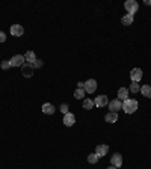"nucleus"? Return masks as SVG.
<instances>
[{"mask_svg": "<svg viewBox=\"0 0 151 169\" xmlns=\"http://www.w3.org/2000/svg\"><path fill=\"white\" fill-rule=\"evenodd\" d=\"M136 109H138V101H136V100L128 98V100H126L124 104H122V110L126 113H128V115H130V113H135Z\"/></svg>", "mask_w": 151, "mask_h": 169, "instance_id": "1", "label": "nucleus"}, {"mask_svg": "<svg viewBox=\"0 0 151 169\" xmlns=\"http://www.w3.org/2000/svg\"><path fill=\"white\" fill-rule=\"evenodd\" d=\"M124 8H126V11H127L128 14L135 15V12H138V9H139V5H138L136 0H127V2L124 3Z\"/></svg>", "mask_w": 151, "mask_h": 169, "instance_id": "2", "label": "nucleus"}, {"mask_svg": "<svg viewBox=\"0 0 151 169\" xmlns=\"http://www.w3.org/2000/svg\"><path fill=\"white\" fill-rule=\"evenodd\" d=\"M11 62V67H23L26 64V59H24V55H15L9 59Z\"/></svg>", "mask_w": 151, "mask_h": 169, "instance_id": "3", "label": "nucleus"}, {"mask_svg": "<svg viewBox=\"0 0 151 169\" xmlns=\"http://www.w3.org/2000/svg\"><path fill=\"white\" fill-rule=\"evenodd\" d=\"M83 89H85L86 94H92V92H95V89H97V82H95L94 79L86 80L85 85H83Z\"/></svg>", "mask_w": 151, "mask_h": 169, "instance_id": "4", "label": "nucleus"}, {"mask_svg": "<svg viewBox=\"0 0 151 169\" xmlns=\"http://www.w3.org/2000/svg\"><path fill=\"white\" fill-rule=\"evenodd\" d=\"M33 71H35V68L32 64H24L23 67H21V74H23L24 77H32L33 76Z\"/></svg>", "mask_w": 151, "mask_h": 169, "instance_id": "5", "label": "nucleus"}, {"mask_svg": "<svg viewBox=\"0 0 151 169\" xmlns=\"http://www.w3.org/2000/svg\"><path fill=\"white\" fill-rule=\"evenodd\" d=\"M130 79H131V82H135V83H139V80L142 79V69L140 68H133L130 71Z\"/></svg>", "mask_w": 151, "mask_h": 169, "instance_id": "6", "label": "nucleus"}, {"mask_svg": "<svg viewBox=\"0 0 151 169\" xmlns=\"http://www.w3.org/2000/svg\"><path fill=\"white\" fill-rule=\"evenodd\" d=\"M107 104H109L107 95H98V97L94 100V106H97V107H104Z\"/></svg>", "mask_w": 151, "mask_h": 169, "instance_id": "7", "label": "nucleus"}, {"mask_svg": "<svg viewBox=\"0 0 151 169\" xmlns=\"http://www.w3.org/2000/svg\"><path fill=\"white\" fill-rule=\"evenodd\" d=\"M107 106H109L110 112H115V113H118V110L122 109V103H121V100H118V98H116V100H112Z\"/></svg>", "mask_w": 151, "mask_h": 169, "instance_id": "8", "label": "nucleus"}, {"mask_svg": "<svg viewBox=\"0 0 151 169\" xmlns=\"http://www.w3.org/2000/svg\"><path fill=\"white\" fill-rule=\"evenodd\" d=\"M11 33L14 36H23L24 33V27L21 24H12L11 26Z\"/></svg>", "mask_w": 151, "mask_h": 169, "instance_id": "9", "label": "nucleus"}, {"mask_svg": "<svg viewBox=\"0 0 151 169\" xmlns=\"http://www.w3.org/2000/svg\"><path fill=\"white\" fill-rule=\"evenodd\" d=\"M110 163H112V166H115V168H119V166L122 165V156H121L119 153H115V154L110 157Z\"/></svg>", "mask_w": 151, "mask_h": 169, "instance_id": "10", "label": "nucleus"}, {"mask_svg": "<svg viewBox=\"0 0 151 169\" xmlns=\"http://www.w3.org/2000/svg\"><path fill=\"white\" fill-rule=\"evenodd\" d=\"M76 122V116L73 115V113H65L64 115V125H67V127H71V125H74Z\"/></svg>", "mask_w": 151, "mask_h": 169, "instance_id": "11", "label": "nucleus"}, {"mask_svg": "<svg viewBox=\"0 0 151 169\" xmlns=\"http://www.w3.org/2000/svg\"><path fill=\"white\" fill-rule=\"evenodd\" d=\"M107 151H109V147L107 145H98V147L95 148V154L98 156V157H103L107 154Z\"/></svg>", "mask_w": 151, "mask_h": 169, "instance_id": "12", "label": "nucleus"}, {"mask_svg": "<svg viewBox=\"0 0 151 169\" xmlns=\"http://www.w3.org/2000/svg\"><path fill=\"white\" fill-rule=\"evenodd\" d=\"M104 121H106V122H109V124H113V122H116V121H118V113L109 112L104 116Z\"/></svg>", "mask_w": 151, "mask_h": 169, "instance_id": "13", "label": "nucleus"}, {"mask_svg": "<svg viewBox=\"0 0 151 169\" xmlns=\"http://www.w3.org/2000/svg\"><path fill=\"white\" fill-rule=\"evenodd\" d=\"M55 110H56V109H55V106H53L51 103H46V104L42 106V112L46 113V115H53Z\"/></svg>", "mask_w": 151, "mask_h": 169, "instance_id": "14", "label": "nucleus"}, {"mask_svg": "<svg viewBox=\"0 0 151 169\" xmlns=\"http://www.w3.org/2000/svg\"><path fill=\"white\" fill-rule=\"evenodd\" d=\"M118 100H128V89L127 88H121L118 91Z\"/></svg>", "mask_w": 151, "mask_h": 169, "instance_id": "15", "label": "nucleus"}, {"mask_svg": "<svg viewBox=\"0 0 151 169\" xmlns=\"http://www.w3.org/2000/svg\"><path fill=\"white\" fill-rule=\"evenodd\" d=\"M140 94H142L144 97H147V98H151V86L150 85L140 86Z\"/></svg>", "mask_w": 151, "mask_h": 169, "instance_id": "16", "label": "nucleus"}, {"mask_svg": "<svg viewBox=\"0 0 151 169\" xmlns=\"http://www.w3.org/2000/svg\"><path fill=\"white\" fill-rule=\"evenodd\" d=\"M24 59H26V62H27V64H32V65H33V62L36 60L35 53H33V51H27V53L24 55Z\"/></svg>", "mask_w": 151, "mask_h": 169, "instance_id": "17", "label": "nucleus"}, {"mask_svg": "<svg viewBox=\"0 0 151 169\" xmlns=\"http://www.w3.org/2000/svg\"><path fill=\"white\" fill-rule=\"evenodd\" d=\"M121 23H122L124 26H130V24L133 23V15H131V14H127V15H124V17L121 18Z\"/></svg>", "mask_w": 151, "mask_h": 169, "instance_id": "18", "label": "nucleus"}, {"mask_svg": "<svg viewBox=\"0 0 151 169\" xmlns=\"http://www.w3.org/2000/svg\"><path fill=\"white\" fill-rule=\"evenodd\" d=\"M85 94H86V92H85V89H83V88H77V89H76V92H74V97H76L77 100H82V98L85 97Z\"/></svg>", "mask_w": 151, "mask_h": 169, "instance_id": "19", "label": "nucleus"}, {"mask_svg": "<svg viewBox=\"0 0 151 169\" xmlns=\"http://www.w3.org/2000/svg\"><path fill=\"white\" fill-rule=\"evenodd\" d=\"M98 158H100V157H98L95 153H92V154H89V156H88V163H91V165H95V163L98 162Z\"/></svg>", "mask_w": 151, "mask_h": 169, "instance_id": "20", "label": "nucleus"}, {"mask_svg": "<svg viewBox=\"0 0 151 169\" xmlns=\"http://www.w3.org/2000/svg\"><path fill=\"white\" fill-rule=\"evenodd\" d=\"M92 107H94V101H92V100H89V98H88V100H85V101H83V109L89 110V109H92Z\"/></svg>", "mask_w": 151, "mask_h": 169, "instance_id": "21", "label": "nucleus"}, {"mask_svg": "<svg viewBox=\"0 0 151 169\" xmlns=\"http://www.w3.org/2000/svg\"><path fill=\"white\" fill-rule=\"evenodd\" d=\"M128 91H131V92H139L140 91V86L138 85V83H135V82H131V85H130V88H128Z\"/></svg>", "mask_w": 151, "mask_h": 169, "instance_id": "22", "label": "nucleus"}, {"mask_svg": "<svg viewBox=\"0 0 151 169\" xmlns=\"http://www.w3.org/2000/svg\"><path fill=\"white\" fill-rule=\"evenodd\" d=\"M2 68H3V69H9V68H11V62H9V60H3V62H2Z\"/></svg>", "mask_w": 151, "mask_h": 169, "instance_id": "23", "label": "nucleus"}, {"mask_svg": "<svg viewBox=\"0 0 151 169\" xmlns=\"http://www.w3.org/2000/svg\"><path fill=\"white\" fill-rule=\"evenodd\" d=\"M42 65H44V62H42V60H39V59H36L35 62H33V68H41Z\"/></svg>", "mask_w": 151, "mask_h": 169, "instance_id": "24", "label": "nucleus"}, {"mask_svg": "<svg viewBox=\"0 0 151 169\" xmlns=\"http://www.w3.org/2000/svg\"><path fill=\"white\" fill-rule=\"evenodd\" d=\"M60 112L64 113V115L68 113V104H62V106H60Z\"/></svg>", "mask_w": 151, "mask_h": 169, "instance_id": "25", "label": "nucleus"}, {"mask_svg": "<svg viewBox=\"0 0 151 169\" xmlns=\"http://www.w3.org/2000/svg\"><path fill=\"white\" fill-rule=\"evenodd\" d=\"M6 41V35L5 32H0V42H5Z\"/></svg>", "mask_w": 151, "mask_h": 169, "instance_id": "26", "label": "nucleus"}, {"mask_svg": "<svg viewBox=\"0 0 151 169\" xmlns=\"http://www.w3.org/2000/svg\"><path fill=\"white\" fill-rule=\"evenodd\" d=\"M83 85H85L83 82H79V83H77V86H79V88H83Z\"/></svg>", "mask_w": 151, "mask_h": 169, "instance_id": "27", "label": "nucleus"}, {"mask_svg": "<svg viewBox=\"0 0 151 169\" xmlns=\"http://www.w3.org/2000/svg\"><path fill=\"white\" fill-rule=\"evenodd\" d=\"M145 5H151V0H145Z\"/></svg>", "mask_w": 151, "mask_h": 169, "instance_id": "28", "label": "nucleus"}, {"mask_svg": "<svg viewBox=\"0 0 151 169\" xmlns=\"http://www.w3.org/2000/svg\"><path fill=\"white\" fill-rule=\"evenodd\" d=\"M107 169H116V168H115V166H112V165H110V166H109Z\"/></svg>", "mask_w": 151, "mask_h": 169, "instance_id": "29", "label": "nucleus"}]
</instances>
